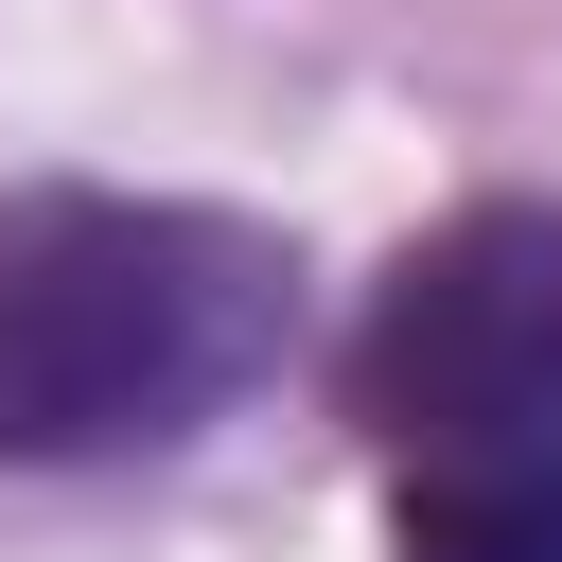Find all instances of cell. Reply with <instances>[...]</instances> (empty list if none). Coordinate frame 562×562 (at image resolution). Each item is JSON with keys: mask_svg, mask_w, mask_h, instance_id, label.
<instances>
[{"mask_svg": "<svg viewBox=\"0 0 562 562\" xmlns=\"http://www.w3.org/2000/svg\"><path fill=\"white\" fill-rule=\"evenodd\" d=\"M334 386L386 474L562 457V193H474L457 228H422L369 281Z\"/></svg>", "mask_w": 562, "mask_h": 562, "instance_id": "2", "label": "cell"}, {"mask_svg": "<svg viewBox=\"0 0 562 562\" xmlns=\"http://www.w3.org/2000/svg\"><path fill=\"white\" fill-rule=\"evenodd\" d=\"M299 351V246L193 193H0V474L176 457Z\"/></svg>", "mask_w": 562, "mask_h": 562, "instance_id": "1", "label": "cell"}, {"mask_svg": "<svg viewBox=\"0 0 562 562\" xmlns=\"http://www.w3.org/2000/svg\"><path fill=\"white\" fill-rule=\"evenodd\" d=\"M386 562H562V457L404 474V544H386Z\"/></svg>", "mask_w": 562, "mask_h": 562, "instance_id": "3", "label": "cell"}]
</instances>
